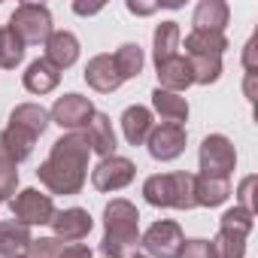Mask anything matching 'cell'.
<instances>
[{"mask_svg": "<svg viewBox=\"0 0 258 258\" xmlns=\"http://www.w3.org/2000/svg\"><path fill=\"white\" fill-rule=\"evenodd\" d=\"M88 134L85 131H67L52 143L49 158L37 167L40 185L49 188V195H79L88 179Z\"/></svg>", "mask_w": 258, "mask_h": 258, "instance_id": "6da1fadb", "label": "cell"}, {"mask_svg": "<svg viewBox=\"0 0 258 258\" xmlns=\"http://www.w3.org/2000/svg\"><path fill=\"white\" fill-rule=\"evenodd\" d=\"M140 243V213L131 201L112 198L103 207V240L100 255L103 258H121Z\"/></svg>", "mask_w": 258, "mask_h": 258, "instance_id": "7a4b0ae2", "label": "cell"}, {"mask_svg": "<svg viewBox=\"0 0 258 258\" xmlns=\"http://www.w3.org/2000/svg\"><path fill=\"white\" fill-rule=\"evenodd\" d=\"M143 198L161 210H195V173H155L143 182Z\"/></svg>", "mask_w": 258, "mask_h": 258, "instance_id": "3957f363", "label": "cell"}, {"mask_svg": "<svg viewBox=\"0 0 258 258\" xmlns=\"http://www.w3.org/2000/svg\"><path fill=\"white\" fill-rule=\"evenodd\" d=\"M255 225V213L243 210V207H231L222 213L219 219V234L213 240L216 258H243L246 255V240L249 231Z\"/></svg>", "mask_w": 258, "mask_h": 258, "instance_id": "277c9868", "label": "cell"}, {"mask_svg": "<svg viewBox=\"0 0 258 258\" xmlns=\"http://www.w3.org/2000/svg\"><path fill=\"white\" fill-rule=\"evenodd\" d=\"M10 31L28 46V43H46L52 37V13L43 4H19L16 13L10 16Z\"/></svg>", "mask_w": 258, "mask_h": 258, "instance_id": "5b68a950", "label": "cell"}, {"mask_svg": "<svg viewBox=\"0 0 258 258\" xmlns=\"http://www.w3.org/2000/svg\"><path fill=\"white\" fill-rule=\"evenodd\" d=\"M198 164H201V176H216V179H228L237 167V149L225 134H210L201 143L198 152Z\"/></svg>", "mask_w": 258, "mask_h": 258, "instance_id": "8992f818", "label": "cell"}, {"mask_svg": "<svg viewBox=\"0 0 258 258\" xmlns=\"http://www.w3.org/2000/svg\"><path fill=\"white\" fill-rule=\"evenodd\" d=\"M10 210H13V219L25 228H34V225H49L55 219V201L52 195H43L40 188H22L16 191V198L10 201Z\"/></svg>", "mask_w": 258, "mask_h": 258, "instance_id": "52a82bcc", "label": "cell"}, {"mask_svg": "<svg viewBox=\"0 0 258 258\" xmlns=\"http://www.w3.org/2000/svg\"><path fill=\"white\" fill-rule=\"evenodd\" d=\"M185 243L182 228L173 219H158L146 228V234L140 237V246L146 249V255L152 258H179V249Z\"/></svg>", "mask_w": 258, "mask_h": 258, "instance_id": "ba28073f", "label": "cell"}, {"mask_svg": "<svg viewBox=\"0 0 258 258\" xmlns=\"http://www.w3.org/2000/svg\"><path fill=\"white\" fill-rule=\"evenodd\" d=\"M94 112H97V109H94V103H91L88 97L70 91V94H61V97L52 103L49 118H52L58 127H64V131H85L88 121L94 118Z\"/></svg>", "mask_w": 258, "mask_h": 258, "instance_id": "9c48e42d", "label": "cell"}, {"mask_svg": "<svg viewBox=\"0 0 258 258\" xmlns=\"http://www.w3.org/2000/svg\"><path fill=\"white\" fill-rule=\"evenodd\" d=\"M137 176V164L124 155H109V158H100V164L91 170V185L97 191H121L134 182Z\"/></svg>", "mask_w": 258, "mask_h": 258, "instance_id": "30bf717a", "label": "cell"}, {"mask_svg": "<svg viewBox=\"0 0 258 258\" xmlns=\"http://www.w3.org/2000/svg\"><path fill=\"white\" fill-rule=\"evenodd\" d=\"M185 143H188V134H185V124H170V121H161L152 127V134L146 140V149L155 161H176L182 152H185Z\"/></svg>", "mask_w": 258, "mask_h": 258, "instance_id": "8fae6325", "label": "cell"}, {"mask_svg": "<svg viewBox=\"0 0 258 258\" xmlns=\"http://www.w3.org/2000/svg\"><path fill=\"white\" fill-rule=\"evenodd\" d=\"M49 225H52V231H55V237H58L61 243H79V240H85V237L91 234L94 219H91V213L82 210V207H67V210L55 213V219H52Z\"/></svg>", "mask_w": 258, "mask_h": 258, "instance_id": "7c38bea8", "label": "cell"}, {"mask_svg": "<svg viewBox=\"0 0 258 258\" xmlns=\"http://www.w3.org/2000/svg\"><path fill=\"white\" fill-rule=\"evenodd\" d=\"M155 73H158V88H164V91L182 94L188 85H195L191 64H188L185 55H173V58L158 61V64H155Z\"/></svg>", "mask_w": 258, "mask_h": 258, "instance_id": "4fadbf2b", "label": "cell"}, {"mask_svg": "<svg viewBox=\"0 0 258 258\" xmlns=\"http://www.w3.org/2000/svg\"><path fill=\"white\" fill-rule=\"evenodd\" d=\"M85 82L94 88V91H100V94H112V91H118L121 88V73L115 70V61H112V55H94L88 64H85Z\"/></svg>", "mask_w": 258, "mask_h": 258, "instance_id": "5bb4252c", "label": "cell"}, {"mask_svg": "<svg viewBox=\"0 0 258 258\" xmlns=\"http://www.w3.org/2000/svg\"><path fill=\"white\" fill-rule=\"evenodd\" d=\"M118 121H121V134H124V140L131 143V146H146V140H149V134H152V127H155L152 109H149V106H140V103L127 106V109L121 112Z\"/></svg>", "mask_w": 258, "mask_h": 258, "instance_id": "9a60e30c", "label": "cell"}, {"mask_svg": "<svg viewBox=\"0 0 258 258\" xmlns=\"http://www.w3.org/2000/svg\"><path fill=\"white\" fill-rule=\"evenodd\" d=\"M43 46H46V55L43 58L55 70H67V67H73L79 61V40L70 31H52V37Z\"/></svg>", "mask_w": 258, "mask_h": 258, "instance_id": "2e32d148", "label": "cell"}, {"mask_svg": "<svg viewBox=\"0 0 258 258\" xmlns=\"http://www.w3.org/2000/svg\"><path fill=\"white\" fill-rule=\"evenodd\" d=\"M10 124L25 131V134H31L34 140H40L46 134V127L52 124V118H49V109L43 103H19L10 112Z\"/></svg>", "mask_w": 258, "mask_h": 258, "instance_id": "e0dca14e", "label": "cell"}, {"mask_svg": "<svg viewBox=\"0 0 258 258\" xmlns=\"http://www.w3.org/2000/svg\"><path fill=\"white\" fill-rule=\"evenodd\" d=\"M58 82H61V70H55L46 58H37V61H31L28 64V70L22 73V85L31 91V94H49V91H55L58 88Z\"/></svg>", "mask_w": 258, "mask_h": 258, "instance_id": "ac0fdd59", "label": "cell"}, {"mask_svg": "<svg viewBox=\"0 0 258 258\" xmlns=\"http://www.w3.org/2000/svg\"><path fill=\"white\" fill-rule=\"evenodd\" d=\"M85 134H88V146H91V152H94V155H100V158L115 155L118 140H115L112 121H109V115H106V112H94V118H91V121H88V127H85Z\"/></svg>", "mask_w": 258, "mask_h": 258, "instance_id": "d6986e66", "label": "cell"}, {"mask_svg": "<svg viewBox=\"0 0 258 258\" xmlns=\"http://www.w3.org/2000/svg\"><path fill=\"white\" fill-rule=\"evenodd\" d=\"M228 19H231V10H228L225 0H201V4L195 7L191 25H195V31H216V34H225Z\"/></svg>", "mask_w": 258, "mask_h": 258, "instance_id": "ffe728a7", "label": "cell"}, {"mask_svg": "<svg viewBox=\"0 0 258 258\" xmlns=\"http://www.w3.org/2000/svg\"><path fill=\"white\" fill-rule=\"evenodd\" d=\"M31 228L13 222H0V258H25L31 246Z\"/></svg>", "mask_w": 258, "mask_h": 258, "instance_id": "44dd1931", "label": "cell"}, {"mask_svg": "<svg viewBox=\"0 0 258 258\" xmlns=\"http://www.w3.org/2000/svg\"><path fill=\"white\" fill-rule=\"evenodd\" d=\"M231 198V182L228 179H216V176H195V204L198 207H222Z\"/></svg>", "mask_w": 258, "mask_h": 258, "instance_id": "7402d4cb", "label": "cell"}, {"mask_svg": "<svg viewBox=\"0 0 258 258\" xmlns=\"http://www.w3.org/2000/svg\"><path fill=\"white\" fill-rule=\"evenodd\" d=\"M152 109H155L164 121H170V124H182V121L188 118V100H185L182 94H176V91L155 88V91H152Z\"/></svg>", "mask_w": 258, "mask_h": 258, "instance_id": "603a6c76", "label": "cell"}, {"mask_svg": "<svg viewBox=\"0 0 258 258\" xmlns=\"http://www.w3.org/2000/svg\"><path fill=\"white\" fill-rule=\"evenodd\" d=\"M179 40H182L179 25H176V22H161V25L155 28V34H152V61L158 64V61H164V58L179 55V52H176V49H179Z\"/></svg>", "mask_w": 258, "mask_h": 258, "instance_id": "cb8c5ba5", "label": "cell"}, {"mask_svg": "<svg viewBox=\"0 0 258 258\" xmlns=\"http://www.w3.org/2000/svg\"><path fill=\"white\" fill-rule=\"evenodd\" d=\"M228 49V37L216 31H191L185 37V55H219Z\"/></svg>", "mask_w": 258, "mask_h": 258, "instance_id": "d4e9b609", "label": "cell"}, {"mask_svg": "<svg viewBox=\"0 0 258 258\" xmlns=\"http://www.w3.org/2000/svg\"><path fill=\"white\" fill-rule=\"evenodd\" d=\"M112 61H115V70L121 73V79H134V76L143 73L146 55H143V49H140L137 43H121V46L115 49Z\"/></svg>", "mask_w": 258, "mask_h": 258, "instance_id": "484cf974", "label": "cell"}, {"mask_svg": "<svg viewBox=\"0 0 258 258\" xmlns=\"http://www.w3.org/2000/svg\"><path fill=\"white\" fill-rule=\"evenodd\" d=\"M19 188V164L10 158L7 143H4V131H0V204L13 201Z\"/></svg>", "mask_w": 258, "mask_h": 258, "instance_id": "4316f807", "label": "cell"}, {"mask_svg": "<svg viewBox=\"0 0 258 258\" xmlns=\"http://www.w3.org/2000/svg\"><path fill=\"white\" fill-rule=\"evenodd\" d=\"M25 61V43L10 31V25L0 28V70H16Z\"/></svg>", "mask_w": 258, "mask_h": 258, "instance_id": "83f0119b", "label": "cell"}, {"mask_svg": "<svg viewBox=\"0 0 258 258\" xmlns=\"http://www.w3.org/2000/svg\"><path fill=\"white\" fill-rule=\"evenodd\" d=\"M191 64L195 85H213L222 76V58L219 55H185Z\"/></svg>", "mask_w": 258, "mask_h": 258, "instance_id": "f1b7e54d", "label": "cell"}, {"mask_svg": "<svg viewBox=\"0 0 258 258\" xmlns=\"http://www.w3.org/2000/svg\"><path fill=\"white\" fill-rule=\"evenodd\" d=\"M61 249H64V243L58 237H37V240H31L25 258H61Z\"/></svg>", "mask_w": 258, "mask_h": 258, "instance_id": "f546056e", "label": "cell"}, {"mask_svg": "<svg viewBox=\"0 0 258 258\" xmlns=\"http://www.w3.org/2000/svg\"><path fill=\"white\" fill-rule=\"evenodd\" d=\"M179 258H216V249H213V240H185L182 249H179Z\"/></svg>", "mask_w": 258, "mask_h": 258, "instance_id": "4dcf8cb0", "label": "cell"}, {"mask_svg": "<svg viewBox=\"0 0 258 258\" xmlns=\"http://www.w3.org/2000/svg\"><path fill=\"white\" fill-rule=\"evenodd\" d=\"M252 188H255V176H246L243 182H240V188H237V207H243V210H249V213H255V195H252Z\"/></svg>", "mask_w": 258, "mask_h": 258, "instance_id": "1f68e13d", "label": "cell"}, {"mask_svg": "<svg viewBox=\"0 0 258 258\" xmlns=\"http://www.w3.org/2000/svg\"><path fill=\"white\" fill-rule=\"evenodd\" d=\"M255 49H258V34L246 43V52H243V67H246V76H255Z\"/></svg>", "mask_w": 258, "mask_h": 258, "instance_id": "d6a6232c", "label": "cell"}, {"mask_svg": "<svg viewBox=\"0 0 258 258\" xmlns=\"http://www.w3.org/2000/svg\"><path fill=\"white\" fill-rule=\"evenodd\" d=\"M61 258H94V255H91V249L85 243H64Z\"/></svg>", "mask_w": 258, "mask_h": 258, "instance_id": "836d02e7", "label": "cell"}, {"mask_svg": "<svg viewBox=\"0 0 258 258\" xmlns=\"http://www.w3.org/2000/svg\"><path fill=\"white\" fill-rule=\"evenodd\" d=\"M127 13H134V16H152L161 4H140V0H127Z\"/></svg>", "mask_w": 258, "mask_h": 258, "instance_id": "e575fe53", "label": "cell"}, {"mask_svg": "<svg viewBox=\"0 0 258 258\" xmlns=\"http://www.w3.org/2000/svg\"><path fill=\"white\" fill-rule=\"evenodd\" d=\"M100 10H103L100 4H97V7H85V4H73V13H76V16H94V13H100Z\"/></svg>", "mask_w": 258, "mask_h": 258, "instance_id": "d590c367", "label": "cell"}, {"mask_svg": "<svg viewBox=\"0 0 258 258\" xmlns=\"http://www.w3.org/2000/svg\"><path fill=\"white\" fill-rule=\"evenodd\" d=\"M121 258H149V255H146V252H140V249H131V252H124Z\"/></svg>", "mask_w": 258, "mask_h": 258, "instance_id": "8d00e7d4", "label": "cell"}]
</instances>
